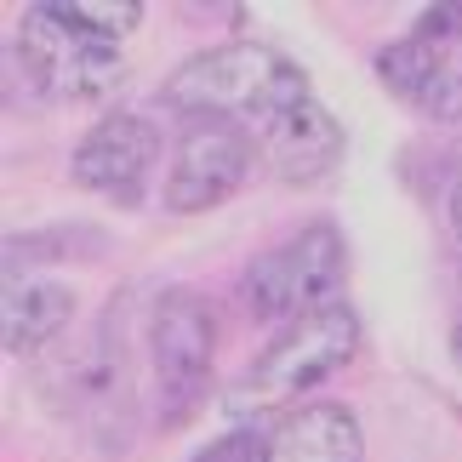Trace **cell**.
<instances>
[{
  "label": "cell",
  "instance_id": "13",
  "mask_svg": "<svg viewBox=\"0 0 462 462\" xmlns=\"http://www.w3.org/2000/svg\"><path fill=\"white\" fill-rule=\"evenodd\" d=\"M417 109L429 120H439V126H457V120H462V63H451V58L439 63V75L422 86Z\"/></svg>",
  "mask_w": 462,
  "mask_h": 462
},
{
  "label": "cell",
  "instance_id": "8",
  "mask_svg": "<svg viewBox=\"0 0 462 462\" xmlns=\"http://www.w3.org/2000/svg\"><path fill=\"white\" fill-rule=\"evenodd\" d=\"M257 154L263 166H269L280 183L291 189H309L319 183V177L337 171V160H343V126H337V115L326 109V103H291L280 120H269L257 137Z\"/></svg>",
  "mask_w": 462,
  "mask_h": 462
},
{
  "label": "cell",
  "instance_id": "2",
  "mask_svg": "<svg viewBox=\"0 0 462 462\" xmlns=\"http://www.w3.org/2000/svg\"><path fill=\"white\" fill-rule=\"evenodd\" d=\"M354 354H360V314L348 303H331V309H314L291 326H280V337L252 360V371L235 383L228 405L235 411H274L297 394L319 388L326 377H337Z\"/></svg>",
  "mask_w": 462,
  "mask_h": 462
},
{
  "label": "cell",
  "instance_id": "17",
  "mask_svg": "<svg viewBox=\"0 0 462 462\" xmlns=\"http://www.w3.org/2000/svg\"><path fill=\"white\" fill-rule=\"evenodd\" d=\"M451 360H457V371H462V326L451 331Z\"/></svg>",
  "mask_w": 462,
  "mask_h": 462
},
{
  "label": "cell",
  "instance_id": "10",
  "mask_svg": "<svg viewBox=\"0 0 462 462\" xmlns=\"http://www.w3.org/2000/svg\"><path fill=\"white\" fill-rule=\"evenodd\" d=\"M75 319V291L46 274H17L6 280V309H0V343L6 354H34Z\"/></svg>",
  "mask_w": 462,
  "mask_h": 462
},
{
  "label": "cell",
  "instance_id": "9",
  "mask_svg": "<svg viewBox=\"0 0 462 462\" xmlns=\"http://www.w3.org/2000/svg\"><path fill=\"white\" fill-rule=\"evenodd\" d=\"M263 462H365L360 417L337 400H314L286 411V422L269 434Z\"/></svg>",
  "mask_w": 462,
  "mask_h": 462
},
{
  "label": "cell",
  "instance_id": "15",
  "mask_svg": "<svg viewBox=\"0 0 462 462\" xmlns=\"http://www.w3.org/2000/svg\"><path fill=\"white\" fill-rule=\"evenodd\" d=\"M417 41H429V46H446L451 34H462V6H429L417 17Z\"/></svg>",
  "mask_w": 462,
  "mask_h": 462
},
{
  "label": "cell",
  "instance_id": "3",
  "mask_svg": "<svg viewBox=\"0 0 462 462\" xmlns=\"http://www.w3.org/2000/svg\"><path fill=\"white\" fill-rule=\"evenodd\" d=\"M17 63L29 69V80L46 97H63V103H97L103 92H115L126 80L120 41L86 29L69 12V0L23 12V23H17Z\"/></svg>",
  "mask_w": 462,
  "mask_h": 462
},
{
  "label": "cell",
  "instance_id": "1",
  "mask_svg": "<svg viewBox=\"0 0 462 462\" xmlns=\"http://www.w3.org/2000/svg\"><path fill=\"white\" fill-rule=\"evenodd\" d=\"M309 97V75L286 51L257 41H228L200 58L177 63L160 86V103L189 120H228V126H269Z\"/></svg>",
  "mask_w": 462,
  "mask_h": 462
},
{
  "label": "cell",
  "instance_id": "4",
  "mask_svg": "<svg viewBox=\"0 0 462 462\" xmlns=\"http://www.w3.org/2000/svg\"><path fill=\"white\" fill-rule=\"evenodd\" d=\"M343 274H348V245L337 235V223H309L286 245L252 257V269L240 280V303L252 319L291 326L314 309H331L343 291Z\"/></svg>",
  "mask_w": 462,
  "mask_h": 462
},
{
  "label": "cell",
  "instance_id": "12",
  "mask_svg": "<svg viewBox=\"0 0 462 462\" xmlns=\"http://www.w3.org/2000/svg\"><path fill=\"white\" fill-rule=\"evenodd\" d=\"M69 12H75L86 29L109 34V41H126V34L143 23V6H137V0H69Z\"/></svg>",
  "mask_w": 462,
  "mask_h": 462
},
{
  "label": "cell",
  "instance_id": "5",
  "mask_svg": "<svg viewBox=\"0 0 462 462\" xmlns=\"http://www.w3.org/2000/svg\"><path fill=\"white\" fill-rule=\"evenodd\" d=\"M217 360V309L200 291L171 286L149 314V365H154V417L177 429L200 405Z\"/></svg>",
  "mask_w": 462,
  "mask_h": 462
},
{
  "label": "cell",
  "instance_id": "6",
  "mask_svg": "<svg viewBox=\"0 0 462 462\" xmlns=\"http://www.w3.org/2000/svg\"><path fill=\"white\" fill-rule=\"evenodd\" d=\"M257 143L245 126H228V120H189L183 143L171 154L166 171V211L177 217H194V211H211L235 194L245 177H252Z\"/></svg>",
  "mask_w": 462,
  "mask_h": 462
},
{
  "label": "cell",
  "instance_id": "11",
  "mask_svg": "<svg viewBox=\"0 0 462 462\" xmlns=\"http://www.w3.org/2000/svg\"><path fill=\"white\" fill-rule=\"evenodd\" d=\"M439 63H446V46H429V41H417V34H405V41H394V46L377 51L383 86H388L394 97H405V103L422 97V86L439 75Z\"/></svg>",
  "mask_w": 462,
  "mask_h": 462
},
{
  "label": "cell",
  "instance_id": "14",
  "mask_svg": "<svg viewBox=\"0 0 462 462\" xmlns=\"http://www.w3.org/2000/svg\"><path fill=\"white\" fill-rule=\"evenodd\" d=\"M263 446H269V439H257L252 429H235V434H223L217 446H206L194 462H263Z\"/></svg>",
  "mask_w": 462,
  "mask_h": 462
},
{
  "label": "cell",
  "instance_id": "7",
  "mask_svg": "<svg viewBox=\"0 0 462 462\" xmlns=\"http://www.w3.org/2000/svg\"><path fill=\"white\" fill-rule=\"evenodd\" d=\"M154 160H160V132H154V120L120 109V115H103L97 126L75 143L69 171H75V183L92 189V194L137 200V189H143V177L154 171Z\"/></svg>",
  "mask_w": 462,
  "mask_h": 462
},
{
  "label": "cell",
  "instance_id": "16",
  "mask_svg": "<svg viewBox=\"0 0 462 462\" xmlns=\"http://www.w3.org/2000/svg\"><path fill=\"white\" fill-rule=\"evenodd\" d=\"M451 228H457V240H462V183L451 189Z\"/></svg>",
  "mask_w": 462,
  "mask_h": 462
}]
</instances>
